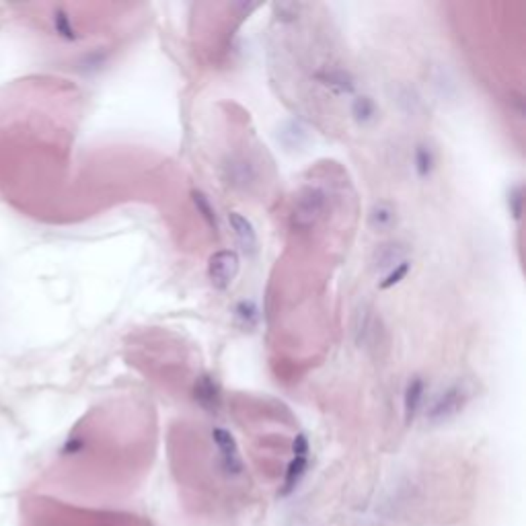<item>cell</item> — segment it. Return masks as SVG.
Masks as SVG:
<instances>
[{"label": "cell", "mask_w": 526, "mask_h": 526, "mask_svg": "<svg viewBox=\"0 0 526 526\" xmlns=\"http://www.w3.org/2000/svg\"><path fill=\"white\" fill-rule=\"evenodd\" d=\"M329 195L319 185H304L292 202L290 210V226L298 233L313 231L327 214Z\"/></svg>", "instance_id": "obj_1"}, {"label": "cell", "mask_w": 526, "mask_h": 526, "mask_svg": "<svg viewBox=\"0 0 526 526\" xmlns=\"http://www.w3.org/2000/svg\"><path fill=\"white\" fill-rule=\"evenodd\" d=\"M471 399V387L465 380H456L448 384L428 409V422L430 424H444L452 418H456L465 405Z\"/></svg>", "instance_id": "obj_2"}, {"label": "cell", "mask_w": 526, "mask_h": 526, "mask_svg": "<svg viewBox=\"0 0 526 526\" xmlns=\"http://www.w3.org/2000/svg\"><path fill=\"white\" fill-rule=\"evenodd\" d=\"M239 269H241L239 253L233 249H222L210 255L208 260V280L214 286V290L224 292L235 284Z\"/></svg>", "instance_id": "obj_3"}, {"label": "cell", "mask_w": 526, "mask_h": 526, "mask_svg": "<svg viewBox=\"0 0 526 526\" xmlns=\"http://www.w3.org/2000/svg\"><path fill=\"white\" fill-rule=\"evenodd\" d=\"M409 260V245L403 241H384L374 247L370 265L374 273H389L399 263Z\"/></svg>", "instance_id": "obj_4"}, {"label": "cell", "mask_w": 526, "mask_h": 526, "mask_svg": "<svg viewBox=\"0 0 526 526\" xmlns=\"http://www.w3.org/2000/svg\"><path fill=\"white\" fill-rule=\"evenodd\" d=\"M380 335L378 321L374 317V311L368 304H362L351 321V338L358 348H372Z\"/></svg>", "instance_id": "obj_5"}, {"label": "cell", "mask_w": 526, "mask_h": 526, "mask_svg": "<svg viewBox=\"0 0 526 526\" xmlns=\"http://www.w3.org/2000/svg\"><path fill=\"white\" fill-rule=\"evenodd\" d=\"M212 440L220 452V465L226 475H239L243 471V460L239 454V446L233 438V434L224 428H214L212 430Z\"/></svg>", "instance_id": "obj_6"}, {"label": "cell", "mask_w": 526, "mask_h": 526, "mask_svg": "<svg viewBox=\"0 0 526 526\" xmlns=\"http://www.w3.org/2000/svg\"><path fill=\"white\" fill-rule=\"evenodd\" d=\"M228 224H231V231H233L241 251L247 257H253L260 251V239H257V231H255L253 222L247 216H243L241 212H231Z\"/></svg>", "instance_id": "obj_7"}, {"label": "cell", "mask_w": 526, "mask_h": 526, "mask_svg": "<svg viewBox=\"0 0 526 526\" xmlns=\"http://www.w3.org/2000/svg\"><path fill=\"white\" fill-rule=\"evenodd\" d=\"M313 79L325 87L327 90H331L333 95H351L355 90V79L351 77L350 70L346 68H338V66H325L321 70H317L313 75Z\"/></svg>", "instance_id": "obj_8"}, {"label": "cell", "mask_w": 526, "mask_h": 526, "mask_svg": "<svg viewBox=\"0 0 526 526\" xmlns=\"http://www.w3.org/2000/svg\"><path fill=\"white\" fill-rule=\"evenodd\" d=\"M193 399L195 403L206 409V411H218L220 409V401H222V393H220V384L216 382V378L212 374H202L195 378L193 384Z\"/></svg>", "instance_id": "obj_9"}, {"label": "cell", "mask_w": 526, "mask_h": 526, "mask_svg": "<svg viewBox=\"0 0 526 526\" xmlns=\"http://www.w3.org/2000/svg\"><path fill=\"white\" fill-rule=\"evenodd\" d=\"M399 214L393 202L389 199H378L370 206L368 210V228L372 233H389L397 226Z\"/></svg>", "instance_id": "obj_10"}, {"label": "cell", "mask_w": 526, "mask_h": 526, "mask_svg": "<svg viewBox=\"0 0 526 526\" xmlns=\"http://www.w3.org/2000/svg\"><path fill=\"white\" fill-rule=\"evenodd\" d=\"M255 177H257V171H255V165L245 159V157H231L226 163H224V179L233 185V187H249L251 183H255Z\"/></svg>", "instance_id": "obj_11"}, {"label": "cell", "mask_w": 526, "mask_h": 526, "mask_svg": "<svg viewBox=\"0 0 526 526\" xmlns=\"http://www.w3.org/2000/svg\"><path fill=\"white\" fill-rule=\"evenodd\" d=\"M424 397H426V380L422 376H413L407 387H405V395H403V413H405V424L409 426L416 416L420 413L422 409V403H424Z\"/></svg>", "instance_id": "obj_12"}, {"label": "cell", "mask_w": 526, "mask_h": 526, "mask_svg": "<svg viewBox=\"0 0 526 526\" xmlns=\"http://www.w3.org/2000/svg\"><path fill=\"white\" fill-rule=\"evenodd\" d=\"M351 117L360 128H368L378 119V107L372 97L368 95H358L351 101Z\"/></svg>", "instance_id": "obj_13"}, {"label": "cell", "mask_w": 526, "mask_h": 526, "mask_svg": "<svg viewBox=\"0 0 526 526\" xmlns=\"http://www.w3.org/2000/svg\"><path fill=\"white\" fill-rule=\"evenodd\" d=\"M413 169L420 179H428L436 169V153L430 144L418 142L413 148Z\"/></svg>", "instance_id": "obj_14"}, {"label": "cell", "mask_w": 526, "mask_h": 526, "mask_svg": "<svg viewBox=\"0 0 526 526\" xmlns=\"http://www.w3.org/2000/svg\"><path fill=\"white\" fill-rule=\"evenodd\" d=\"M309 467V456H294L286 469V477H284V487L280 489V496H290L296 485L300 483V479L304 477Z\"/></svg>", "instance_id": "obj_15"}, {"label": "cell", "mask_w": 526, "mask_h": 526, "mask_svg": "<svg viewBox=\"0 0 526 526\" xmlns=\"http://www.w3.org/2000/svg\"><path fill=\"white\" fill-rule=\"evenodd\" d=\"M233 313H235V321L243 329H253L260 321V309H257L255 300H251V298L239 300Z\"/></svg>", "instance_id": "obj_16"}, {"label": "cell", "mask_w": 526, "mask_h": 526, "mask_svg": "<svg viewBox=\"0 0 526 526\" xmlns=\"http://www.w3.org/2000/svg\"><path fill=\"white\" fill-rule=\"evenodd\" d=\"M191 202H193L197 214L202 216V220H204L212 231H216V228H218V216H216V210H214L212 202L208 199V195H206L204 191H199V189H193V191H191Z\"/></svg>", "instance_id": "obj_17"}, {"label": "cell", "mask_w": 526, "mask_h": 526, "mask_svg": "<svg viewBox=\"0 0 526 526\" xmlns=\"http://www.w3.org/2000/svg\"><path fill=\"white\" fill-rule=\"evenodd\" d=\"M52 23H54L56 33H58L62 39H66V41H77V39H79L77 29H75V25H72V19H70V14H68L66 10H62V8L54 10Z\"/></svg>", "instance_id": "obj_18"}, {"label": "cell", "mask_w": 526, "mask_h": 526, "mask_svg": "<svg viewBox=\"0 0 526 526\" xmlns=\"http://www.w3.org/2000/svg\"><path fill=\"white\" fill-rule=\"evenodd\" d=\"M411 271V262L407 260V262L399 263L397 267H393L389 273H384V277L378 282V288L380 290H389V288H395L397 284H401L405 277H407V273Z\"/></svg>", "instance_id": "obj_19"}, {"label": "cell", "mask_w": 526, "mask_h": 526, "mask_svg": "<svg viewBox=\"0 0 526 526\" xmlns=\"http://www.w3.org/2000/svg\"><path fill=\"white\" fill-rule=\"evenodd\" d=\"M300 8H302V4H296V2H275L273 4L275 19L280 23H292V21H296L298 14H300Z\"/></svg>", "instance_id": "obj_20"}, {"label": "cell", "mask_w": 526, "mask_h": 526, "mask_svg": "<svg viewBox=\"0 0 526 526\" xmlns=\"http://www.w3.org/2000/svg\"><path fill=\"white\" fill-rule=\"evenodd\" d=\"M523 206H525V191H523V185H514L510 191H508V210L512 214L514 220L520 222L523 218Z\"/></svg>", "instance_id": "obj_21"}, {"label": "cell", "mask_w": 526, "mask_h": 526, "mask_svg": "<svg viewBox=\"0 0 526 526\" xmlns=\"http://www.w3.org/2000/svg\"><path fill=\"white\" fill-rule=\"evenodd\" d=\"M292 452L294 456H309V438L304 434H298L292 442Z\"/></svg>", "instance_id": "obj_22"}]
</instances>
